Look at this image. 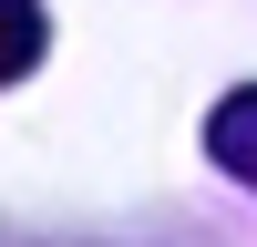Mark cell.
<instances>
[{
	"label": "cell",
	"instance_id": "1",
	"mask_svg": "<svg viewBox=\"0 0 257 247\" xmlns=\"http://www.w3.org/2000/svg\"><path fill=\"white\" fill-rule=\"evenodd\" d=\"M206 155H216L237 185H257V82H247V93H226L216 113H206Z\"/></svg>",
	"mask_w": 257,
	"mask_h": 247
},
{
	"label": "cell",
	"instance_id": "2",
	"mask_svg": "<svg viewBox=\"0 0 257 247\" xmlns=\"http://www.w3.org/2000/svg\"><path fill=\"white\" fill-rule=\"evenodd\" d=\"M41 62V0H0V82H21Z\"/></svg>",
	"mask_w": 257,
	"mask_h": 247
}]
</instances>
